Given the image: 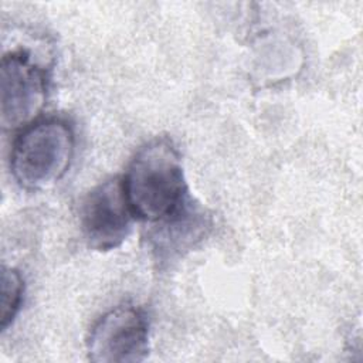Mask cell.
Returning <instances> with one entry per match:
<instances>
[{"mask_svg": "<svg viewBox=\"0 0 363 363\" xmlns=\"http://www.w3.org/2000/svg\"><path fill=\"white\" fill-rule=\"evenodd\" d=\"M24 298V279L14 268L1 269V301H0V329L4 332L16 319Z\"/></svg>", "mask_w": 363, "mask_h": 363, "instance_id": "cell-6", "label": "cell"}, {"mask_svg": "<svg viewBox=\"0 0 363 363\" xmlns=\"http://www.w3.org/2000/svg\"><path fill=\"white\" fill-rule=\"evenodd\" d=\"M122 184L135 218L150 224L167 221L191 199L180 155L163 138L149 140L133 155Z\"/></svg>", "mask_w": 363, "mask_h": 363, "instance_id": "cell-1", "label": "cell"}, {"mask_svg": "<svg viewBox=\"0 0 363 363\" xmlns=\"http://www.w3.org/2000/svg\"><path fill=\"white\" fill-rule=\"evenodd\" d=\"M88 359L95 363H136L149 354V320L140 308L118 305L92 326L86 340Z\"/></svg>", "mask_w": 363, "mask_h": 363, "instance_id": "cell-4", "label": "cell"}, {"mask_svg": "<svg viewBox=\"0 0 363 363\" xmlns=\"http://www.w3.org/2000/svg\"><path fill=\"white\" fill-rule=\"evenodd\" d=\"M48 72L28 50H13L1 58L0 113L4 129L28 126L47 99Z\"/></svg>", "mask_w": 363, "mask_h": 363, "instance_id": "cell-3", "label": "cell"}, {"mask_svg": "<svg viewBox=\"0 0 363 363\" xmlns=\"http://www.w3.org/2000/svg\"><path fill=\"white\" fill-rule=\"evenodd\" d=\"M133 218L119 177L99 183L81 201V230L88 247L96 251L118 248L130 234Z\"/></svg>", "mask_w": 363, "mask_h": 363, "instance_id": "cell-5", "label": "cell"}, {"mask_svg": "<svg viewBox=\"0 0 363 363\" xmlns=\"http://www.w3.org/2000/svg\"><path fill=\"white\" fill-rule=\"evenodd\" d=\"M74 150L75 136L65 121L50 118L30 123L13 142L11 174L26 190H47L67 174Z\"/></svg>", "mask_w": 363, "mask_h": 363, "instance_id": "cell-2", "label": "cell"}]
</instances>
